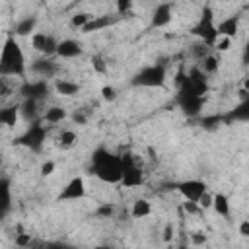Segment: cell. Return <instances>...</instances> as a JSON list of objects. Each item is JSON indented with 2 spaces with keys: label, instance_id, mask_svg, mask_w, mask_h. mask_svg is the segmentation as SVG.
I'll return each mask as SVG.
<instances>
[{
  "label": "cell",
  "instance_id": "1",
  "mask_svg": "<svg viewBox=\"0 0 249 249\" xmlns=\"http://www.w3.org/2000/svg\"><path fill=\"white\" fill-rule=\"evenodd\" d=\"M91 163H93V173L105 181V183H121L123 177V163L121 158L107 152L105 148H97L91 156Z\"/></svg>",
  "mask_w": 249,
  "mask_h": 249
},
{
  "label": "cell",
  "instance_id": "2",
  "mask_svg": "<svg viewBox=\"0 0 249 249\" xmlns=\"http://www.w3.org/2000/svg\"><path fill=\"white\" fill-rule=\"evenodd\" d=\"M25 74V56L16 37H8L4 41L0 53V76H23Z\"/></svg>",
  "mask_w": 249,
  "mask_h": 249
},
{
  "label": "cell",
  "instance_id": "3",
  "mask_svg": "<svg viewBox=\"0 0 249 249\" xmlns=\"http://www.w3.org/2000/svg\"><path fill=\"white\" fill-rule=\"evenodd\" d=\"M191 33L196 35V37H200V41H202L208 49L214 47V43L218 41V31H216V23H214V12H212L210 6H204V8H202V18H200V21L193 27Z\"/></svg>",
  "mask_w": 249,
  "mask_h": 249
},
{
  "label": "cell",
  "instance_id": "4",
  "mask_svg": "<svg viewBox=\"0 0 249 249\" xmlns=\"http://www.w3.org/2000/svg\"><path fill=\"white\" fill-rule=\"evenodd\" d=\"M165 82V68L163 64H152L142 68L134 78L132 84L134 86H144V88H160Z\"/></svg>",
  "mask_w": 249,
  "mask_h": 249
},
{
  "label": "cell",
  "instance_id": "5",
  "mask_svg": "<svg viewBox=\"0 0 249 249\" xmlns=\"http://www.w3.org/2000/svg\"><path fill=\"white\" fill-rule=\"evenodd\" d=\"M121 163H123V177H121V183L124 187H138L144 183V173L140 169V163L134 160L132 154H124L121 158Z\"/></svg>",
  "mask_w": 249,
  "mask_h": 249
},
{
  "label": "cell",
  "instance_id": "6",
  "mask_svg": "<svg viewBox=\"0 0 249 249\" xmlns=\"http://www.w3.org/2000/svg\"><path fill=\"white\" fill-rule=\"evenodd\" d=\"M45 136H47V130L37 121V123H31L29 124V128L16 140V144H21V146H25L29 150H39L43 146V142H45Z\"/></svg>",
  "mask_w": 249,
  "mask_h": 249
},
{
  "label": "cell",
  "instance_id": "7",
  "mask_svg": "<svg viewBox=\"0 0 249 249\" xmlns=\"http://www.w3.org/2000/svg\"><path fill=\"white\" fill-rule=\"evenodd\" d=\"M177 189H179V193H181L187 200L196 202V200L206 193V183H204V181H196V179H189V181L179 183Z\"/></svg>",
  "mask_w": 249,
  "mask_h": 249
},
{
  "label": "cell",
  "instance_id": "8",
  "mask_svg": "<svg viewBox=\"0 0 249 249\" xmlns=\"http://www.w3.org/2000/svg\"><path fill=\"white\" fill-rule=\"evenodd\" d=\"M86 195V187H84V179L82 177H74L66 183V187L60 191L58 200H78Z\"/></svg>",
  "mask_w": 249,
  "mask_h": 249
},
{
  "label": "cell",
  "instance_id": "9",
  "mask_svg": "<svg viewBox=\"0 0 249 249\" xmlns=\"http://www.w3.org/2000/svg\"><path fill=\"white\" fill-rule=\"evenodd\" d=\"M21 95L25 97V99H35V101H43L45 97H47V93H49V86H47V82H25L23 86H21Z\"/></svg>",
  "mask_w": 249,
  "mask_h": 249
},
{
  "label": "cell",
  "instance_id": "10",
  "mask_svg": "<svg viewBox=\"0 0 249 249\" xmlns=\"http://www.w3.org/2000/svg\"><path fill=\"white\" fill-rule=\"evenodd\" d=\"M31 45L39 51V53H43V54H54L56 53V41H54V37L53 35H47V33H33V37H31Z\"/></svg>",
  "mask_w": 249,
  "mask_h": 249
},
{
  "label": "cell",
  "instance_id": "11",
  "mask_svg": "<svg viewBox=\"0 0 249 249\" xmlns=\"http://www.w3.org/2000/svg\"><path fill=\"white\" fill-rule=\"evenodd\" d=\"M177 103L179 107L183 109V113L187 117H196L202 109V97H196V95H183L179 93L177 95Z\"/></svg>",
  "mask_w": 249,
  "mask_h": 249
},
{
  "label": "cell",
  "instance_id": "12",
  "mask_svg": "<svg viewBox=\"0 0 249 249\" xmlns=\"http://www.w3.org/2000/svg\"><path fill=\"white\" fill-rule=\"evenodd\" d=\"M56 54L62 58H74V56L82 54V45L74 39H64L56 45Z\"/></svg>",
  "mask_w": 249,
  "mask_h": 249
},
{
  "label": "cell",
  "instance_id": "13",
  "mask_svg": "<svg viewBox=\"0 0 249 249\" xmlns=\"http://www.w3.org/2000/svg\"><path fill=\"white\" fill-rule=\"evenodd\" d=\"M171 21V4L163 2V4H158L154 14H152V25L154 27H163Z\"/></svg>",
  "mask_w": 249,
  "mask_h": 249
},
{
  "label": "cell",
  "instance_id": "14",
  "mask_svg": "<svg viewBox=\"0 0 249 249\" xmlns=\"http://www.w3.org/2000/svg\"><path fill=\"white\" fill-rule=\"evenodd\" d=\"M18 111L27 123L39 121V101H35V99H23V103L18 107Z\"/></svg>",
  "mask_w": 249,
  "mask_h": 249
},
{
  "label": "cell",
  "instance_id": "15",
  "mask_svg": "<svg viewBox=\"0 0 249 249\" xmlns=\"http://www.w3.org/2000/svg\"><path fill=\"white\" fill-rule=\"evenodd\" d=\"M237 25H239V18L237 16H231V18H226L222 19L218 25H216V31H218V37H235L237 33Z\"/></svg>",
  "mask_w": 249,
  "mask_h": 249
},
{
  "label": "cell",
  "instance_id": "16",
  "mask_svg": "<svg viewBox=\"0 0 249 249\" xmlns=\"http://www.w3.org/2000/svg\"><path fill=\"white\" fill-rule=\"evenodd\" d=\"M111 23H115V18H111V16H95V18H91V19L82 27V31H84V33L99 31V29L109 27Z\"/></svg>",
  "mask_w": 249,
  "mask_h": 249
},
{
  "label": "cell",
  "instance_id": "17",
  "mask_svg": "<svg viewBox=\"0 0 249 249\" xmlns=\"http://www.w3.org/2000/svg\"><path fill=\"white\" fill-rule=\"evenodd\" d=\"M35 27H37V19H35L33 16H31V18H23L21 21L16 23L14 33L19 35V37H25V35H31V33L35 31Z\"/></svg>",
  "mask_w": 249,
  "mask_h": 249
},
{
  "label": "cell",
  "instance_id": "18",
  "mask_svg": "<svg viewBox=\"0 0 249 249\" xmlns=\"http://www.w3.org/2000/svg\"><path fill=\"white\" fill-rule=\"evenodd\" d=\"M31 70L37 72V74L43 76V78H51V76L56 72V66H54V62H51V60H35L33 66H31Z\"/></svg>",
  "mask_w": 249,
  "mask_h": 249
},
{
  "label": "cell",
  "instance_id": "19",
  "mask_svg": "<svg viewBox=\"0 0 249 249\" xmlns=\"http://www.w3.org/2000/svg\"><path fill=\"white\" fill-rule=\"evenodd\" d=\"M10 202H12V196H10V181L8 179H0V214H4V212L10 210Z\"/></svg>",
  "mask_w": 249,
  "mask_h": 249
},
{
  "label": "cell",
  "instance_id": "20",
  "mask_svg": "<svg viewBox=\"0 0 249 249\" xmlns=\"http://www.w3.org/2000/svg\"><path fill=\"white\" fill-rule=\"evenodd\" d=\"M212 206L220 216H230V200L226 195H222V193L212 195Z\"/></svg>",
  "mask_w": 249,
  "mask_h": 249
},
{
  "label": "cell",
  "instance_id": "21",
  "mask_svg": "<svg viewBox=\"0 0 249 249\" xmlns=\"http://www.w3.org/2000/svg\"><path fill=\"white\" fill-rule=\"evenodd\" d=\"M54 88H56V91H58L60 95H66V97L76 95V93L80 91V86L74 84V82H68V80H56Z\"/></svg>",
  "mask_w": 249,
  "mask_h": 249
},
{
  "label": "cell",
  "instance_id": "22",
  "mask_svg": "<svg viewBox=\"0 0 249 249\" xmlns=\"http://www.w3.org/2000/svg\"><path fill=\"white\" fill-rule=\"evenodd\" d=\"M43 119H45L47 123H51V124H54V123H60V121H64V119H66V111H64L62 107H58V105H54V107H49V109L45 111V115H43Z\"/></svg>",
  "mask_w": 249,
  "mask_h": 249
},
{
  "label": "cell",
  "instance_id": "23",
  "mask_svg": "<svg viewBox=\"0 0 249 249\" xmlns=\"http://www.w3.org/2000/svg\"><path fill=\"white\" fill-rule=\"evenodd\" d=\"M150 212H152V206H150V202L144 200V198H138V200L132 204V210H130L132 218H146V216H150Z\"/></svg>",
  "mask_w": 249,
  "mask_h": 249
},
{
  "label": "cell",
  "instance_id": "24",
  "mask_svg": "<svg viewBox=\"0 0 249 249\" xmlns=\"http://www.w3.org/2000/svg\"><path fill=\"white\" fill-rule=\"evenodd\" d=\"M18 107H6V109H0V124H6V126H14L16 121H18Z\"/></svg>",
  "mask_w": 249,
  "mask_h": 249
},
{
  "label": "cell",
  "instance_id": "25",
  "mask_svg": "<svg viewBox=\"0 0 249 249\" xmlns=\"http://www.w3.org/2000/svg\"><path fill=\"white\" fill-rule=\"evenodd\" d=\"M76 140H78V136H76V132L74 130H62L60 132V136H58V144H60V148H72L74 144H76Z\"/></svg>",
  "mask_w": 249,
  "mask_h": 249
},
{
  "label": "cell",
  "instance_id": "26",
  "mask_svg": "<svg viewBox=\"0 0 249 249\" xmlns=\"http://www.w3.org/2000/svg\"><path fill=\"white\" fill-rule=\"evenodd\" d=\"M218 66H220V60H218L214 54H208V56L202 58V70H204L206 74H214V72L218 70Z\"/></svg>",
  "mask_w": 249,
  "mask_h": 249
},
{
  "label": "cell",
  "instance_id": "27",
  "mask_svg": "<svg viewBox=\"0 0 249 249\" xmlns=\"http://www.w3.org/2000/svg\"><path fill=\"white\" fill-rule=\"evenodd\" d=\"M247 107H249V103H247V101H245V103H241L237 109H233V111L230 113V117H228V119H241V121H247V119H249V109H247Z\"/></svg>",
  "mask_w": 249,
  "mask_h": 249
},
{
  "label": "cell",
  "instance_id": "28",
  "mask_svg": "<svg viewBox=\"0 0 249 249\" xmlns=\"http://www.w3.org/2000/svg\"><path fill=\"white\" fill-rule=\"evenodd\" d=\"M193 54L196 56V58H204V56H208V47L202 43V41H198V43H195L193 45Z\"/></svg>",
  "mask_w": 249,
  "mask_h": 249
},
{
  "label": "cell",
  "instance_id": "29",
  "mask_svg": "<svg viewBox=\"0 0 249 249\" xmlns=\"http://www.w3.org/2000/svg\"><path fill=\"white\" fill-rule=\"evenodd\" d=\"M89 19H91V16H88V14H76V16H72L70 23H72L74 27H84Z\"/></svg>",
  "mask_w": 249,
  "mask_h": 249
},
{
  "label": "cell",
  "instance_id": "30",
  "mask_svg": "<svg viewBox=\"0 0 249 249\" xmlns=\"http://www.w3.org/2000/svg\"><path fill=\"white\" fill-rule=\"evenodd\" d=\"M31 239H33L31 233H23V231H21V233L16 235V245L21 247V249H27V245L31 243Z\"/></svg>",
  "mask_w": 249,
  "mask_h": 249
},
{
  "label": "cell",
  "instance_id": "31",
  "mask_svg": "<svg viewBox=\"0 0 249 249\" xmlns=\"http://www.w3.org/2000/svg\"><path fill=\"white\" fill-rule=\"evenodd\" d=\"M101 97H103L105 101H115V99H117V89L111 88V86H103V88H101Z\"/></svg>",
  "mask_w": 249,
  "mask_h": 249
},
{
  "label": "cell",
  "instance_id": "32",
  "mask_svg": "<svg viewBox=\"0 0 249 249\" xmlns=\"http://www.w3.org/2000/svg\"><path fill=\"white\" fill-rule=\"evenodd\" d=\"M10 93H14V86L6 78H0V95L2 97H8Z\"/></svg>",
  "mask_w": 249,
  "mask_h": 249
},
{
  "label": "cell",
  "instance_id": "33",
  "mask_svg": "<svg viewBox=\"0 0 249 249\" xmlns=\"http://www.w3.org/2000/svg\"><path fill=\"white\" fill-rule=\"evenodd\" d=\"M91 64H93V70L99 72V74H103V72L107 70V66H105V62H103V58H101L99 54H95V56L91 58Z\"/></svg>",
  "mask_w": 249,
  "mask_h": 249
},
{
  "label": "cell",
  "instance_id": "34",
  "mask_svg": "<svg viewBox=\"0 0 249 249\" xmlns=\"http://www.w3.org/2000/svg\"><path fill=\"white\" fill-rule=\"evenodd\" d=\"M196 204H198L200 208H210V206H212V195L206 191V193L196 200Z\"/></svg>",
  "mask_w": 249,
  "mask_h": 249
},
{
  "label": "cell",
  "instance_id": "35",
  "mask_svg": "<svg viewBox=\"0 0 249 249\" xmlns=\"http://www.w3.org/2000/svg\"><path fill=\"white\" fill-rule=\"evenodd\" d=\"M230 45H231V39H228V37H218V41L214 43V49H218V51H228L230 49Z\"/></svg>",
  "mask_w": 249,
  "mask_h": 249
},
{
  "label": "cell",
  "instance_id": "36",
  "mask_svg": "<svg viewBox=\"0 0 249 249\" xmlns=\"http://www.w3.org/2000/svg\"><path fill=\"white\" fill-rule=\"evenodd\" d=\"M220 121H222V119H220L218 115H214V117H204V119H202V126H206V128H212V126H216Z\"/></svg>",
  "mask_w": 249,
  "mask_h": 249
},
{
  "label": "cell",
  "instance_id": "37",
  "mask_svg": "<svg viewBox=\"0 0 249 249\" xmlns=\"http://www.w3.org/2000/svg\"><path fill=\"white\" fill-rule=\"evenodd\" d=\"M132 8V2L130 0H119L117 2V12L119 14H124V12H128Z\"/></svg>",
  "mask_w": 249,
  "mask_h": 249
},
{
  "label": "cell",
  "instance_id": "38",
  "mask_svg": "<svg viewBox=\"0 0 249 249\" xmlns=\"http://www.w3.org/2000/svg\"><path fill=\"white\" fill-rule=\"evenodd\" d=\"M191 241H193L195 245H204V243H206V235H204L202 231H195V233L191 235Z\"/></svg>",
  "mask_w": 249,
  "mask_h": 249
},
{
  "label": "cell",
  "instance_id": "39",
  "mask_svg": "<svg viewBox=\"0 0 249 249\" xmlns=\"http://www.w3.org/2000/svg\"><path fill=\"white\" fill-rule=\"evenodd\" d=\"M113 210H115V208H113V204H101V206L97 208V214L107 218V216H111V214H113Z\"/></svg>",
  "mask_w": 249,
  "mask_h": 249
},
{
  "label": "cell",
  "instance_id": "40",
  "mask_svg": "<svg viewBox=\"0 0 249 249\" xmlns=\"http://www.w3.org/2000/svg\"><path fill=\"white\" fill-rule=\"evenodd\" d=\"M54 171V161H45L43 165H41V175H51Z\"/></svg>",
  "mask_w": 249,
  "mask_h": 249
},
{
  "label": "cell",
  "instance_id": "41",
  "mask_svg": "<svg viewBox=\"0 0 249 249\" xmlns=\"http://www.w3.org/2000/svg\"><path fill=\"white\" fill-rule=\"evenodd\" d=\"M183 206H185V210H187V212H191V214H195V212H198V210H200V206H198L196 202H193V200H187Z\"/></svg>",
  "mask_w": 249,
  "mask_h": 249
},
{
  "label": "cell",
  "instance_id": "42",
  "mask_svg": "<svg viewBox=\"0 0 249 249\" xmlns=\"http://www.w3.org/2000/svg\"><path fill=\"white\" fill-rule=\"evenodd\" d=\"M239 233L243 235V237H247L249 235V222L245 220V222H241V226H239Z\"/></svg>",
  "mask_w": 249,
  "mask_h": 249
},
{
  "label": "cell",
  "instance_id": "43",
  "mask_svg": "<svg viewBox=\"0 0 249 249\" xmlns=\"http://www.w3.org/2000/svg\"><path fill=\"white\" fill-rule=\"evenodd\" d=\"M171 237H173V228H171V226H167V228H165V235H163V239H165V241H169Z\"/></svg>",
  "mask_w": 249,
  "mask_h": 249
},
{
  "label": "cell",
  "instance_id": "44",
  "mask_svg": "<svg viewBox=\"0 0 249 249\" xmlns=\"http://www.w3.org/2000/svg\"><path fill=\"white\" fill-rule=\"evenodd\" d=\"M239 97H241V101H243V103L247 101V97H249V93H247V88H241V89H239Z\"/></svg>",
  "mask_w": 249,
  "mask_h": 249
},
{
  "label": "cell",
  "instance_id": "45",
  "mask_svg": "<svg viewBox=\"0 0 249 249\" xmlns=\"http://www.w3.org/2000/svg\"><path fill=\"white\" fill-rule=\"evenodd\" d=\"M74 121H76V123H80V124H84V123H86V117H84V115H80V113H76V115H74Z\"/></svg>",
  "mask_w": 249,
  "mask_h": 249
},
{
  "label": "cell",
  "instance_id": "46",
  "mask_svg": "<svg viewBox=\"0 0 249 249\" xmlns=\"http://www.w3.org/2000/svg\"><path fill=\"white\" fill-rule=\"evenodd\" d=\"M97 249H113V247H97Z\"/></svg>",
  "mask_w": 249,
  "mask_h": 249
},
{
  "label": "cell",
  "instance_id": "47",
  "mask_svg": "<svg viewBox=\"0 0 249 249\" xmlns=\"http://www.w3.org/2000/svg\"><path fill=\"white\" fill-rule=\"evenodd\" d=\"M0 165H2V156H0Z\"/></svg>",
  "mask_w": 249,
  "mask_h": 249
}]
</instances>
